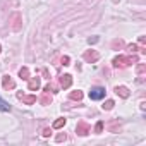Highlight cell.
I'll return each mask as SVG.
<instances>
[{"label":"cell","mask_w":146,"mask_h":146,"mask_svg":"<svg viewBox=\"0 0 146 146\" xmlns=\"http://www.w3.org/2000/svg\"><path fill=\"white\" fill-rule=\"evenodd\" d=\"M137 62H139L137 55H129V57L119 55V57H115V58L112 60L113 67H127V65H132V64H137Z\"/></svg>","instance_id":"1"},{"label":"cell","mask_w":146,"mask_h":146,"mask_svg":"<svg viewBox=\"0 0 146 146\" xmlns=\"http://www.w3.org/2000/svg\"><path fill=\"white\" fill-rule=\"evenodd\" d=\"M83 58H84L88 64H95V62H98L100 53H98L96 50H86V52L83 53Z\"/></svg>","instance_id":"2"},{"label":"cell","mask_w":146,"mask_h":146,"mask_svg":"<svg viewBox=\"0 0 146 146\" xmlns=\"http://www.w3.org/2000/svg\"><path fill=\"white\" fill-rule=\"evenodd\" d=\"M105 88H100V86H96V88H91V91H90V98L91 100H102V98H105Z\"/></svg>","instance_id":"3"},{"label":"cell","mask_w":146,"mask_h":146,"mask_svg":"<svg viewBox=\"0 0 146 146\" xmlns=\"http://www.w3.org/2000/svg\"><path fill=\"white\" fill-rule=\"evenodd\" d=\"M90 131H91V127H90L84 120L78 122V125H76V134H79V136H86Z\"/></svg>","instance_id":"4"},{"label":"cell","mask_w":146,"mask_h":146,"mask_svg":"<svg viewBox=\"0 0 146 146\" xmlns=\"http://www.w3.org/2000/svg\"><path fill=\"white\" fill-rule=\"evenodd\" d=\"M17 98L21 100V102H24L26 105H33V103H36V96H33V95H24V93H17Z\"/></svg>","instance_id":"5"},{"label":"cell","mask_w":146,"mask_h":146,"mask_svg":"<svg viewBox=\"0 0 146 146\" xmlns=\"http://www.w3.org/2000/svg\"><path fill=\"white\" fill-rule=\"evenodd\" d=\"M70 84H72V76H70V74L60 76V88L67 90V88H70Z\"/></svg>","instance_id":"6"},{"label":"cell","mask_w":146,"mask_h":146,"mask_svg":"<svg viewBox=\"0 0 146 146\" xmlns=\"http://www.w3.org/2000/svg\"><path fill=\"white\" fill-rule=\"evenodd\" d=\"M2 86H4V90H14L16 88V83L12 81V78L11 76H4V79H2Z\"/></svg>","instance_id":"7"},{"label":"cell","mask_w":146,"mask_h":146,"mask_svg":"<svg viewBox=\"0 0 146 146\" xmlns=\"http://www.w3.org/2000/svg\"><path fill=\"white\" fill-rule=\"evenodd\" d=\"M11 21H14L12 29H14V31H19V29H21V14H12Z\"/></svg>","instance_id":"8"},{"label":"cell","mask_w":146,"mask_h":146,"mask_svg":"<svg viewBox=\"0 0 146 146\" xmlns=\"http://www.w3.org/2000/svg\"><path fill=\"white\" fill-rule=\"evenodd\" d=\"M28 90H31V91L40 90V78H31L28 83Z\"/></svg>","instance_id":"9"},{"label":"cell","mask_w":146,"mask_h":146,"mask_svg":"<svg viewBox=\"0 0 146 146\" xmlns=\"http://www.w3.org/2000/svg\"><path fill=\"white\" fill-rule=\"evenodd\" d=\"M115 93H117L119 96H122V98H129V95H131L125 86H115Z\"/></svg>","instance_id":"10"},{"label":"cell","mask_w":146,"mask_h":146,"mask_svg":"<svg viewBox=\"0 0 146 146\" xmlns=\"http://www.w3.org/2000/svg\"><path fill=\"white\" fill-rule=\"evenodd\" d=\"M40 103L41 105H52V93H43L41 95V98H40Z\"/></svg>","instance_id":"11"},{"label":"cell","mask_w":146,"mask_h":146,"mask_svg":"<svg viewBox=\"0 0 146 146\" xmlns=\"http://www.w3.org/2000/svg\"><path fill=\"white\" fill-rule=\"evenodd\" d=\"M19 76H21V79H29V69L28 67H21L19 69Z\"/></svg>","instance_id":"12"},{"label":"cell","mask_w":146,"mask_h":146,"mask_svg":"<svg viewBox=\"0 0 146 146\" xmlns=\"http://www.w3.org/2000/svg\"><path fill=\"white\" fill-rule=\"evenodd\" d=\"M69 98H70V100H78V102H81V100H83V91H79V90H78V91H72V93L69 95Z\"/></svg>","instance_id":"13"},{"label":"cell","mask_w":146,"mask_h":146,"mask_svg":"<svg viewBox=\"0 0 146 146\" xmlns=\"http://www.w3.org/2000/svg\"><path fill=\"white\" fill-rule=\"evenodd\" d=\"M45 91H46V93H58V86H55L53 83H48V84L45 86Z\"/></svg>","instance_id":"14"},{"label":"cell","mask_w":146,"mask_h":146,"mask_svg":"<svg viewBox=\"0 0 146 146\" xmlns=\"http://www.w3.org/2000/svg\"><path fill=\"white\" fill-rule=\"evenodd\" d=\"M0 110H2V112H9L11 110V105L7 102H4L2 98H0Z\"/></svg>","instance_id":"15"},{"label":"cell","mask_w":146,"mask_h":146,"mask_svg":"<svg viewBox=\"0 0 146 146\" xmlns=\"http://www.w3.org/2000/svg\"><path fill=\"white\" fill-rule=\"evenodd\" d=\"M65 125V119H57L55 122H53V129H60V127H64Z\"/></svg>","instance_id":"16"},{"label":"cell","mask_w":146,"mask_h":146,"mask_svg":"<svg viewBox=\"0 0 146 146\" xmlns=\"http://www.w3.org/2000/svg\"><path fill=\"white\" fill-rule=\"evenodd\" d=\"M113 105H115V103H113V100H107V102L103 103V110H112V108H113Z\"/></svg>","instance_id":"17"},{"label":"cell","mask_w":146,"mask_h":146,"mask_svg":"<svg viewBox=\"0 0 146 146\" xmlns=\"http://www.w3.org/2000/svg\"><path fill=\"white\" fill-rule=\"evenodd\" d=\"M112 46H113V48H122V46H124V41H122V40H113Z\"/></svg>","instance_id":"18"},{"label":"cell","mask_w":146,"mask_h":146,"mask_svg":"<svg viewBox=\"0 0 146 146\" xmlns=\"http://www.w3.org/2000/svg\"><path fill=\"white\" fill-rule=\"evenodd\" d=\"M144 70H146V65H144V64H137V67H136V72H137V74H143Z\"/></svg>","instance_id":"19"},{"label":"cell","mask_w":146,"mask_h":146,"mask_svg":"<svg viewBox=\"0 0 146 146\" xmlns=\"http://www.w3.org/2000/svg\"><path fill=\"white\" fill-rule=\"evenodd\" d=\"M102 131H103V122H96V125H95V132L100 134Z\"/></svg>","instance_id":"20"},{"label":"cell","mask_w":146,"mask_h":146,"mask_svg":"<svg viewBox=\"0 0 146 146\" xmlns=\"http://www.w3.org/2000/svg\"><path fill=\"white\" fill-rule=\"evenodd\" d=\"M127 50H129L131 53H134V52H137V45H134V43H132V45H127Z\"/></svg>","instance_id":"21"},{"label":"cell","mask_w":146,"mask_h":146,"mask_svg":"<svg viewBox=\"0 0 146 146\" xmlns=\"http://www.w3.org/2000/svg\"><path fill=\"white\" fill-rule=\"evenodd\" d=\"M60 62H62V64H64V65H69V62H70V57H67V55H64V57H62V60H60Z\"/></svg>","instance_id":"22"},{"label":"cell","mask_w":146,"mask_h":146,"mask_svg":"<svg viewBox=\"0 0 146 146\" xmlns=\"http://www.w3.org/2000/svg\"><path fill=\"white\" fill-rule=\"evenodd\" d=\"M41 134H43V137H48V136L52 134V131H50V127H46V129H43V132H41Z\"/></svg>","instance_id":"23"},{"label":"cell","mask_w":146,"mask_h":146,"mask_svg":"<svg viewBox=\"0 0 146 146\" xmlns=\"http://www.w3.org/2000/svg\"><path fill=\"white\" fill-rule=\"evenodd\" d=\"M117 127H119V124H117V122H112V124H110V131H112V132H113Z\"/></svg>","instance_id":"24"},{"label":"cell","mask_w":146,"mask_h":146,"mask_svg":"<svg viewBox=\"0 0 146 146\" xmlns=\"http://www.w3.org/2000/svg\"><path fill=\"white\" fill-rule=\"evenodd\" d=\"M55 139H57V141H64V139H65V134H64V132H60V134H58Z\"/></svg>","instance_id":"25"},{"label":"cell","mask_w":146,"mask_h":146,"mask_svg":"<svg viewBox=\"0 0 146 146\" xmlns=\"http://www.w3.org/2000/svg\"><path fill=\"white\" fill-rule=\"evenodd\" d=\"M144 41H146V38H144V36H139V43L144 45Z\"/></svg>","instance_id":"26"},{"label":"cell","mask_w":146,"mask_h":146,"mask_svg":"<svg viewBox=\"0 0 146 146\" xmlns=\"http://www.w3.org/2000/svg\"><path fill=\"white\" fill-rule=\"evenodd\" d=\"M0 50H2V46H0Z\"/></svg>","instance_id":"27"}]
</instances>
